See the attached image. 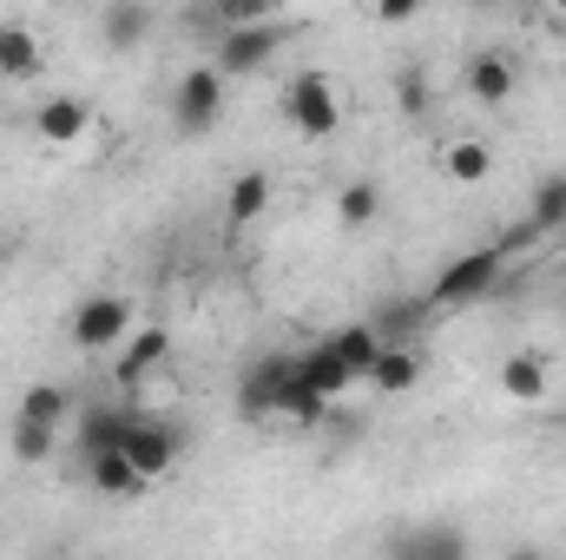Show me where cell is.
<instances>
[{
  "label": "cell",
  "mask_w": 566,
  "mask_h": 560,
  "mask_svg": "<svg viewBox=\"0 0 566 560\" xmlns=\"http://www.w3.org/2000/svg\"><path fill=\"white\" fill-rule=\"evenodd\" d=\"M264 211H271V172H238V178H231V198H224V225L244 231V225H258Z\"/></svg>",
  "instance_id": "cell-18"
},
{
  "label": "cell",
  "mask_w": 566,
  "mask_h": 560,
  "mask_svg": "<svg viewBox=\"0 0 566 560\" xmlns=\"http://www.w3.org/2000/svg\"><path fill=\"white\" fill-rule=\"evenodd\" d=\"M283 20H251V27H224V33H211V66L224 73V80H251V73H264L271 60L283 53Z\"/></svg>",
  "instance_id": "cell-2"
},
{
  "label": "cell",
  "mask_w": 566,
  "mask_h": 560,
  "mask_svg": "<svg viewBox=\"0 0 566 560\" xmlns=\"http://www.w3.org/2000/svg\"><path fill=\"white\" fill-rule=\"evenodd\" d=\"M422 323V310L416 303H382V317H376V330H382V343H409V330Z\"/></svg>",
  "instance_id": "cell-29"
},
{
  "label": "cell",
  "mask_w": 566,
  "mask_h": 560,
  "mask_svg": "<svg viewBox=\"0 0 566 560\" xmlns=\"http://www.w3.org/2000/svg\"><path fill=\"white\" fill-rule=\"evenodd\" d=\"M7 448H13V462L40 468V462H53V455H60V422L13 416V428H7Z\"/></svg>",
  "instance_id": "cell-19"
},
{
  "label": "cell",
  "mask_w": 566,
  "mask_h": 560,
  "mask_svg": "<svg viewBox=\"0 0 566 560\" xmlns=\"http://www.w3.org/2000/svg\"><path fill=\"white\" fill-rule=\"evenodd\" d=\"M396 554H402V560H461V554H468V535L434 521V528H416V535H402V541H396Z\"/></svg>",
  "instance_id": "cell-21"
},
{
  "label": "cell",
  "mask_w": 566,
  "mask_h": 560,
  "mask_svg": "<svg viewBox=\"0 0 566 560\" xmlns=\"http://www.w3.org/2000/svg\"><path fill=\"white\" fill-rule=\"evenodd\" d=\"M277 416L296 422V428H316V422L329 416V396H323V390H310L303 376H290V383H283V396H277Z\"/></svg>",
  "instance_id": "cell-25"
},
{
  "label": "cell",
  "mask_w": 566,
  "mask_h": 560,
  "mask_svg": "<svg viewBox=\"0 0 566 560\" xmlns=\"http://www.w3.org/2000/svg\"><path fill=\"white\" fill-rule=\"evenodd\" d=\"M73 7H86V0H73Z\"/></svg>",
  "instance_id": "cell-32"
},
{
  "label": "cell",
  "mask_w": 566,
  "mask_h": 560,
  "mask_svg": "<svg viewBox=\"0 0 566 560\" xmlns=\"http://www.w3.org/2000/svg\"><path fill=\"white\" fill-rule=\"evenodd\" d=\"M165 356H171V336H165V330H133V336H126V356H119V383H126V390L145 383Z\"/></svg>",
  "instance_id": "cell-20"
},
{
  "label": "cell",
  "mask_w": 566,
  "mask_h": 560,
  "mask_svg": "<svg viewBox=\"0 0 566 560\" xmlns=\"http://www.w3.org/2000/svg\"><path fill=\"white\" fill-rule=\"evenodd\" d=\"M336 218H343L349 231L376 225V218H382V185H376V178H349V185L336 191Z\"/></svg>",
  "instance_id": "cell-22"
},
{
  "label": "cell",
  "mask_w": 566,
  "mask_h": 560,
  "mask_svg": "<svg viewBox=\"0 0 566 560\" xmlns=\"http://www.w3.org/2000/svg\"><path fill=\"white\" fill-rule=\"evenodd\" d=\"M441 178L448 185H488L494 178V145L488 139H448L441 145Z\"/></svg>",
  "instance_id": "cell-16"
},
{
  "label": "cell",
  "mask_w": 566,
  "mask_h": 560,
  "mask_svg": "<svg viewBox=\"0 0 566 560\" xmlns=\"http://www.w3.org/2000/svg\"><path fill=\"white\" fill-rule=\"evenodd\" d=\"M99 40H106V53H139L151 40V7L145 0H113L106 20H99Z\"/></svg>",
  "instance_id": "cell-15"
},
{
  "label": "cell",
  "mask_w": 566,
  "mask_h": 560,
  "mask_svg": "<svg viewBox=\"0 0 566 560\" xmlns=\"http://www.w3.org/2000/svg\"><path fill=\"white\" fill-rule=\"evenodd\" d=\"M494 383H501V396H507V403H547V390H554L547 350H514V356H501Z\"/></svg>",
  "instance_id": "cell-9"
},
{
  "label": "cell",
  "mask_w": 566,
  "mask_h": 560,
  "mask_svg": "<svg viewBox=\"0 0 566 560\" xmlns=\"http://www.w3.org/2000/svg\"><path fill=\"white\" fill-rule=\"evenodd\" d=\"M139 416H145L139 403H86V409H73V455H80V468H86L93 455L119 448L126 428H133Z\"/></svg>",
  "instance_id": "cell-7"
},
{
  "label": "cell",
  "mask_w": 566,
  "mask_h": 560,
  "mask_svg": "<svg viewBox=\"0 0 566 560\" xmlns=\"http://www.w3.org/2000/svg\"><path fill=\"white\" fill-rule=\"evenodd\" d=\"M329 350H336L356 376H369V363H376V350H382V330H376V323H343V330L329 336Z\"/></svg>",
  "instance_id": "cell-23"
},
{
  "label": "cell",
  "mask_w": 566,
  "mask_h": 560,
  "mask_svg": "<svg viewBox=\"0 0 566 560\" xmlns=\"http://www.w3.org/2000/svg\"><path fill=\"white\" fill-rule=\"evenodd\" d=\"M224 73L218 66H191L171 93V139H205L218 120H224Z\"/></svg>",
  "instance_id": "cell-4"
},
{
  "label": "cell",
  "mask_w": 566,
  "mask_h": 560,
  "mask_svg": "<svg viewBox=\"0 0 566 560\" xmlns=\"http://www.w3.org/2000/svg\"><path fill=\"white\" fill-rule=\"evenodd\" d=\"M468 7H494V0H468Z\"/></svg>",
  "instance_id": "cell-31"
},
{
  "label": "cell",
  "mask_w": 566,
  "mask_h": 560,
  "mask_svg": "<svg viewBox=\"0 0 566 560\" xmlns=\"http://www.w3.org/2000/svg\"><path fill=\"white\" fill-rule=\"evenodd\" d=\"M73 350H86V356H99V350H119L126 336H133V297H119V290H93L80 310H73Z\"/></svg>",
  "instance_id": "cell-5"
},
{
  "label": "cell",
  "mask_w": 566,
  "mask_h": 560,
  "mask_svg": "<svg viewBox=\"0 0 566 560\" xmlns=\"http://www.w3.org/2000/svg\"><path fill=\"white\" fill-rule=\"evenodd\" d=\"M251 20H277V0H218V7H211V33L251 27Z\"/></svg>",
  "instance_id": "cell-28"
},
{
  "label": "cell",
  "mask_w": 566,
  "mask_h": 560,
  "mask_svg": "<svg viewBox=\"0 0 566 560\" xmlns=\"http://www.w3.org/2000/svg\"><path fill=\"white\" fill-rule=\"evenodd\" d=\"M283 126H290V133H303V139H329V133L343 126L336 80H329V73H316V66H303V73L283 86Z\"/></svg>",
  "instance_id": "cell-3"
},
{
  "label": "cell",
  "mask_w": 566,
  "mask_h": 560,
  "mask_svg": "<svg viewBox=\"0 0 566 560\" xmlns=\"http://www.w3.org/2000/svg\"><path fill=\"white\" fill-rule=\"evenodd\" d=\"M86 481H93L99 495H113V501H133V495H145V475L133 468V455H126V448L93 455V462H86Z\"/></svg>",
  "instance_id": "cell-17"
},
{
  "label": "cell",
  "mask_w": 566,
  "mask_h": 560,
  "mask_svg": "<svg viewBox=\"0 0 566 560\" xmlns=\"http://www.w3.org/2000/svg\"><path fill=\"white\" fill-rule=\"evenodd\" d=\"M428 0H376V20H389V27H402V20H416Z\"/></svg>",
  "instance_id": "cell-30"
},
{
  "label": "cell",
  "mask_w": 566,
  "mask_h": 560,
  "mask_svg": "<svg viewBox=\"0 0 566 560\" xmlns=\"http://www.w3.org/2000/svg\"><path fill=\"white\" fill-rule=\"evenodd\" d=\"M13 416H33V422H73V396L60 390V383H33V390H20V409Z\"/></svg>",
  "instance_id": "cell-26"
},
{
  "label": "cell",
  "mask_w": 566,
  "mask_h": 560,
  "mask_svg": "<svg viewBox=\"0 0 566 560\" xmlns=\"http://www.w3.org/2000/svg\"><path fill=\"white\" fill-rule=\"evenodd\" d=\"M507 238L501 245H474V251H461L454 265H441V278L428 290V303H448V310H461V303H481V297H494V283L507 278Z\"/></svg>",
  "instance_id": "cell-1"
},
{
  "label": "cell",
  "mask_w": 566,
  "mask_h": 560,
  "mask_svg": "<svg viewBox=\"0 0 566 560\" xmlns=\"http://www.w3.org/2000/svg\"><path fill=\"white\" fill-rule=\"evenodd\" d=\"M296 376H303L310 390H323L329 403H343V396H349V383H363V376L329 350V336H323V343H310V350H296Z\"/></svg>",
  "instance_id": "cell-12"
},
{
  "label": "cell",
  "mask_w": 566,
  "mask_h": 560,
  "mask_svg": "<svg viewBox=\"0 0 566 560\" xmlns=\"http://www.w3.org/2000/svg\"><path fill=\"white\" fill-rule=\"evenodd\" d=\"M119 448L133 455V468H139L145 481H165V475L178 468V455H185V435H178L171 422H158V416H139L133 428H126Z\"/></svg>",
  "instance_id": "cell-8"
},
{
  "label": "cell",
  "mask_w": 566,
  "mask_h": 560,
  "mask_svg": "<svg viewBox=\"0 0 566 560\" xmlns=\"http://www.w3.org/2000/svg\"><path fill=\"white\" fill-rule=\"evenodd\" d=\"M40 80V33L27 20H0V86Z\"/></svg>",
  "instance_id": "cell-14"
},
{
  "label": "cell",
  "mask_w": 566,
  "mask_h": 560,
  "mask_svg": "<svg viewBox=\"0 0 566 560\" xmlns=\"http://www.w3.org/2000/svg\"><path fill=\"white\" fill-rule=\"evenodd\" d=\"M527 225H534V238H547V231H560V225H566V172H554V178H541V185H534Z\"/></svg>",
  "instance_id": "cell-24"
},
{
  "label": "cell",
  "mask_w": 566,
  "mask_h": 560,
  "mask_svg": "<svg viewBox=\"0 0 566 560\" xmlns=\"http://www.w3.org/2000/svg\"><path fill=\"white\" fill-rule=\"evenodd\" d=\"M290 376H296V350H264V356L244 370V383H238V416L244 422H271Z\"/></svg>",
  "instance_id": "cell-6"
},
{
  "label": "cell",
  "mask_w": 566,
  "mask_h": 560,
  "mask_svg": "<svg viewBox=\"0 0 566 560\" xmlns=\"http://www.w3.org/2000/svg\"><path fill=\"white\" fill-rule=\"evenodd\" d=\"M33 133L46 145H73L93 133V106L80 100V93H53V100H40V113H33Z\"/></svg>",
  "instance_id": "cell-10"
},
{
  "label": "cell",
  "mask_w": 566,
  "mask_h": 560,
  "mask_svg": "<svg viewBox=\"0 0 566 560\" xmlns=\"http://www.w3.org/2000/svg\"><path fill=\"white\" fill-rule=\"evenodd\" d=\"M396 106H402L409 120H428V106H434V80H428V66H402V73H396Z\"/></svg>",
  "instance_id": "cell-27"
},
{
  "label": "cell",
  "mask_w": 566,
  "mask_h": 560,
  "mask_svg": "<svg viewBox=\"0 0 566 560\" xmlns=\"http://www.w3.org/2000/svg\"><path fill=\"white\" fill-rule=\"evenodd\" d=\"M461 86H468V100H474V106H507V100H514V60L488 46V53H474V60H468Z\"/></svg>",
  "instance_id": "cell-11"
},
{
  "label": "cell",
  "mask_w": 566,
  "mask_h": 560,
  "mask_svg": "<svg viewBox=\"0 0 566 560\" xmlns=\"http://www.w3.org/2000/svg\"><path fill=\"white\" fill-rule=\"evenodd\" d=\"M363 383H369L376 396H409V390L422 383V356H416V343H382Z\"/></svg>",
  "instance_id": "cell-13"
}]
</instances>
